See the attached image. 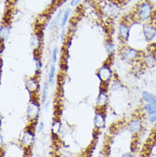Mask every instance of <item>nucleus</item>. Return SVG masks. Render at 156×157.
<instances>
[{
	"mask_svg": "<svg viewBox=\"0 0 156 157\" xmlns=\"http://www.w3.org/2000/svg\"><path fill=\"white\" fill-rule=\"evenodd\" d=\"M154 5L149 1L146 0L138 4L137 10V17L138 21L147 22L152 19L154 16Z\"/></svg>",
	"mask_w": 156,
	"mask_h": 157,
	"instance_id": "nucleus-1",
	"label": "nucleus"
},
{
	"mask_svg": "<svg viewBox=\"0 0 156 157\" xmlns=\"http://www.w3.org/2000/svg\"><path fill=\"white\" fill-rule=\"evenodd\" d=\"M122 58L126 62H136L138 59H140L141 52L136 49L130 46L124 47L120 51Z\"/></svg>",
	"mask_w": 156,
	"mask_h": 157,
	"instance_id": "nucleus-2",
	"label": "nucleus"
},
{
	"mask_svg": "<svg viewBox=\"0 0 156 157\" xmlns=\"http://www.w3.org/2000/svg\"><path fill=\"white\" fill-rule=\"evenodd\" d=\"M97 77L101 83H108L113 77V71L109 65L104 64L97 71Z\"/></svg>",
	"mask_w": 156,
	"mask_h": 157,
	"instance_id": "nucleus-3",
	"label": "nucleus"
},
{
	"mask_svg": "<svg viewBox=\"0 0 156 157\" xmlns=\"http://www.w3.org/2000/svg\"><path fill=\"white\" fill-rule=\"evenodd\" d=\"M39 111H40V106L39 103L37 101L32 100L28 104V109H27V114L28 118L30 121H35L39 116Z\"/></svg>",
	"mask_w": 156,
	"mask_h": 157,
	"instance_id": "nucleus-4",
	"label": "nucleus"
},
{
	"mask_svg": "<svg viewBox=\"0 0 156 157\" xmlns=\"http://www.w3.org/2000/svg\"><path fill=\"white\" fill-rule=\"evenodd\" d=\"M143 33L144 39L148 42H152L156 38V27L150 23L145 24L143 29Z\"/></svg>",
	"mask_w": 156,
	"mask_h": 157,
	"instance_id": "nucleus-5",
	"label": "nucleus"
},
{
	"mask_svg": "<svg viewBox=\"0 0 156 157\" xmlns=\"http://www.w3.org/2000/svg\"><path fill=\"white\" fill-rule=\"evenodd\" d=\"M128 131L132 134H137L141 132V131L143 128V121L139 118L137 119H133L131 121L129 122L128 126H127Z\"/></svg>",
	"mask_w": 156,
	"mask_h": 157,
	"instance_id": "nucleus-6",
	"label": "nucleus"
},
{
	"mask_svg": "<svg viewBox=\"0 0 156 157\" xmlns=\"http://www.w3.org/2000/svg\"><path fill=\"white\" fill-rule=\"evenodd\" d=\"M34 139H35V135L33 132L32 130H28L22 135V137L21 139V144L25 148H29L33 144Z\"/></svg>",
	"mask_w": 156,
	"mask_h": 157,
	"instance_id": "nucleus-7",
	"label": "nucleus"
},
{
	"mask_svg": "<svg viewBox=\"0 0 156 157\" xmlns=\"http://www.w3.org/2000/svg\"><path fill=\"white\" fill-rule=\"evenodd\" d=\"M26 88L30 94L37 93L39 89V83L38 81V78L33 77L28 78V80L26 81Z\"/></svg>",
	"mask_w": 156,
	"mask_h": 157,
	"instance_id": "nucleus-8",
	"label": "nucleus"
},
{
	"mask_svg": "<svg viewBox=\"0 0 156 157\" xmlns=\"http://www.w3.org/2000/svg\"><path fill=\"white\" fill-rule=\"evenodd\" d=\"M108 102V96L105 90L100 89V92L97 98V107L98 109H104Z\"/></svg>",
	"mask_w": 156,
	"mask_h": 157,
	"instance_id": "nucleus-9",
	"label": "nucleus"
},
{
	"mask_svg": "<svg viewBox=\"0 0 156 157\" xmlns=\"http://www.w3.org/2000/svg\"><path fill=\"white\" fill-rule=\"evenodd\" d=\"M130 27H129L127 23L125 22H121L119 25V36L122 40L124 41H128L129 37H130Z\"/></svg>",
	"mask_w": 156,
	"mask_h": 157,
	"instance_id": "nucleus-10",
	"label": "nucleus"
},
{
	"mask_svg": "<svg viewBox=\"0 0 156 157\" xmlns=\"http://www.w3.org/2000/svg\"><path fill=\"white\" fill-rule=\"evenodd\" d=\"M94 125L97 129L103 128L106 125V116L103 112H97L94 117Z\"/></svg>",
	"mask_w": 156,
	"mask_h": 157,
	"instance_id": "nucleus-11",
	"label": "nucleus"
},
{
	"mask_svg": "<svg viewBox=\"0 0 156 157\" xmlns=\"http://www.w3.org/2000/svg\"><path fill=\"white\" fill-rule=\"evenodd\" d=\"M143 62L147 67H154L156 64L155 52H149L143 56Z\"/></svg>",
	"mask_w": 156,
	"mask_h": 157,
	"instance_id": "nucleus-12",
	"label": "nucleus"
},
{
	"mask_svg": "<svg viewBox=\"0 0 156 157\" xmlns=\"http://www.w3.org/2000/svg\"><path fill=\"white\" fill-rule=\"evenodd\" d=\"M32 49L34 51H37L41 47V37L39 36V33H35L34 35L32 37L31 41H30Z\"/></svg>",
	"mask_w": 156,
	"mask_h": 157,
	"instance_id": "nucleus-13",
	"label": "nucleus"
},
{
	"mask_svg": "<svg viewBox=\"0 0 156 157\" xmlns=\"http://www.w3.org/2000/svg\"><path fill=\"white\" fill-rule=\"evenodd\" d=\"M142 98H143V100L144 101L145 103L156 104V96L148 92V91H143L142 93Z\"/></svg>",
	"mask_w": 156,
	"mask_h": 157,
	"instance_id": "nucleus-14",
	"label": "nucleus"
},
{
	"mask_svg": "<svg viewBox=\"0 0 156 157\" xmlns=\"http://www.w3.org/2000/svg\"><path fill=\"white\" fill-rule=\"evenodd\" d=\"M71 12H72V10L71 9H67L65 11L63 12V17H62V20H61V22H60V27L62 29L65 28V26H66L67 21L69 19V16L71 15Z\"/></svg>",
	"mask_w": 156,
	"mask_h": 157,
	"instance_id": "nucleus-15",
	"label": "nucleus"
},
{
	"mask_svg": "<svg viewBox=\"0 0 156 157\" xmlns=\"http://www.w3.org/2000/svg\"><path fill=\"white\" fill-rule=\"evenodd\" d=\"M55 75V65L54 64V63H52L51 67H50V73H49V77H48V82H49L50 85H53V84H54Z\"/></svg>",
	"mask_w": 156,
	"mask_h": 157,
	"instance_id": "nucleus-16",
	"label": "nucleus"
},
{
	"mask_svg": "<svg viewBox=\"0 0 156 157\" xmlns=\"http://www.w3.org/2000/svg\"><path fill=\"white\" fill-rule=\"evenodd\" d=\"M105 50L108 53V55H112L114 52V50H115L114 44L112 41H107L105 44Z\"/></svg>",
	"mask_w": 156,
	"mask_h": 157,
	"instance_id": "nucleus-17",
	"label": "nucleus"
},
{
	"mask_svg": "<svg viewBox=\"0 0 156 157\" xmlns=\"http://www.w3.org/2000/svg\"><path fill=\"white\" fill-rule=\"evenodd\" d=\"M143 109L146 112V114H151L154 112H156V104H150V103H145L143 106Z\"/></svg>",
	"mask_w": 156,
	"mask_h": 157,
	"instance_id": "nucleus-18",
	"label": "nucleus"
},
{
	"mask_svg": "<svg viewBox=\"0 0 156 157\" xmlns=\"http://www.w3.org/2000/svg\"><path fill=\"white\" fill-rule=\"evenodd\" d=\"M49 82H45L44 85L43 92H42V101L44 102L46 101L47 97H48V90H49V86H48Z\"/></svg>",
	"mask_w": 156,
	"mask_h": 157,
	"instance_id": "nucleus-19",
	"label": "nucleus"
},
{
	"mask_svg": "<svg viewBox=\"0 0 156 157\" xmlns=\"http://www.w3.org/2000/svg\"><path fill=\"white\" fill-rule=\"evenodd\" d=\"M10 34V28L2 26L1 27V38L2 39H6Z\"/></svg>",
	"mask_w": 156,
	"mask_h": 157,
	"instance_id": "nucleus-20",
	"label": "nucleus"
},
{
	"mask_svg": "<svg viewBox=\"0 0 156 157\" xmlns=\"http://www.w3.org/2000/svg\"><path fill=\"white\" fill-rule=\"evenodd\" d=\"M33 60H34V62H35L36 64V71H37V72H39L40 69L42 68V63H41V61L39 60V58L38 56H34V57H33Z\"/></svg>",
	"mask_w": 156,
	"mask_h": 157,
	"instance_id": "nucleus-21",
	"label": "nucleus"
},
{
	"mask_svg": "<svg viewBox=\"0 0 156 157\" xmlns=\"http://www.w3.org/2000/svg\"><path fill=\"white\" fill-rule=\"evenodd\" d=\"M57 55H58V48L55 47L52 51V63L54 64L57 61Z\"/></svg>",
	"mask_w": 156,
	"mask_h": 157,
	"instance_id": "nucleus-22",
	"label": "nucleus"
},
{
	"mask_svg": "<svg viewBox=\"0 0 156 157\" xmlns=\"http://www.w3.org/2000/svg\"><path fill=\"white\" fill-rule=\"evenodd\" d=\"M148 120L150 123H154L156 122V112L151 113L148 114Z\"/></svg>",
	"mask_w": 156,
	"mask_h": 157,
	"instance_id": "nucleus-23",
	"label": "nucleus"
},
{
	"mask_svg": "<svg viewBox=\"0 0 156 157\" xmlns=\"http://www.w3.org/2000/svg\"><path fill=\"white\" fill-rule=\"evenodd\" d=\"M81 1H82V0H71V6H72V7H75V6H77L78 4H80Z\"/></svg>",
	"mask_w": 156,
	"mask_h": 157,
	"instance_id": "nucleus-24",
	"label": "nucleus"
},
{
	"mask_svg": "<svg viewBox=\"0 0 156 157\" xmlns=\"http://www.w3.org/2000/svg\"><path fill=\"white\" fill-rule=\"evenodd\" d=\"M44 122H41V123L39 124V129H38L39 132H42V131L44 130Z\"/></svg>",
	"mask_w": 156,
	"mask_h": 157,
	"instance_id": "nucleus-25",
	"label": "nucleus"
},
{
	"mask_svg": "<svg viewBox=\"0 0 156 157\" xmlns=\"http://www.w3.org/2000/svg\"><path fill=\"white\" fill-rule=\"evenodd\" d=\"M121 157H132V155L131 153H125L123 154V155Z\"/></svg>",
	"mask_w": 156,
	"mask_h": 157,
	"instance_id": "nucleus-26",
	"label": "nucleus"
},
{
	"mask_svg": "<svg viewBox=\"0 0 156 157\" xmlns=\"http://www.w3.org/2000/svg\"><path fill=\"white\" fill-rule=\"evenodd\" d=\"M0 138H1V144H0V145H1V147H3V144H4V137H3V135L0 136Z\"/></svg>",
	"mask_w": 156,
	"mask_h": 157,
	"instance_id": "nucleus-27",
	"label": "nucleus"
},
{
	"mask_svg": "<svg viewBox=\"0 0 156 157\" xmlns=\"http://www.w3.org/2000/svg\"><path fill=\"white\" fill-rule=\"evenodd\" d=\"M60 1H66V0H60Z\"/></svg>",
	"mask_w": 156,
	"mask_h": 157,
	"instance_id": "nucleus-28",
	"label": "nucleus"
}]
</instances>
